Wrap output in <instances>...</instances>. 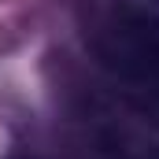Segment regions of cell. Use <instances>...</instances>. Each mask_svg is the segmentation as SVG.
<instances>
[{
	"label": "cell",
	"instance_id": "obj_2",
	"mask_svg": "<svg viewBox=\"0 0 159 159\" xmlns=\"http://www.w3.org/2000/svg\"><path fill=\"white\" fill-rule=\"evenodd\" d=\"M156 4H159V0H156Z\"/></svg>",
	"mask_w": 159,
	"mask_h": 159
},
{
	"label": "cell",
	"instance_id": "obj_1",
	"mask_svg": "<svg viewBox=\"0 0 159 159\" xmlns=\"http://www.w3.org/2000/svg\"><path fill=\"white\" fill-rule=\"evenodd\" d=\"M81 37L119 96L159 122V7L137 0H89L81 11Z\"/></svg>",
	"mask_w": 159,
	"mask_h": 159
}]
</instances>
